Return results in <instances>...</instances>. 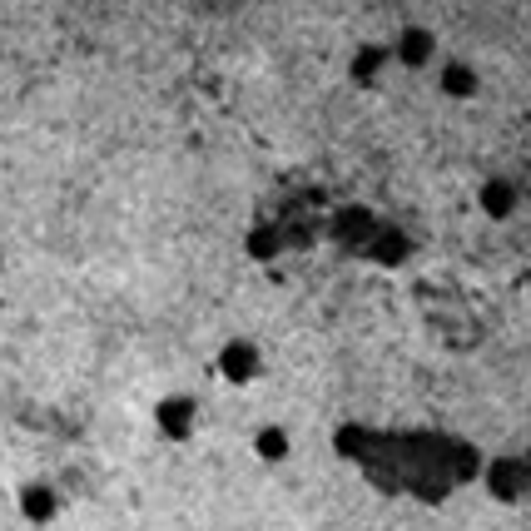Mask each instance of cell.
<instances>
[{"instance_id":"4","label":"cell","mask_w":531,"mask_h":531,"mask_svg":"<svg viewBox=\"0 0 531 531\" xmlns=\"http://www.w3.org/2000/svg\"><path fill=\"white\" fill-rule=\"evenodd\" d=\"M55 512H60V497H55L50 482H30V487H20V517H25L30 527H50Z\"/></svg>"},{"instance_id":"6","label":"cell","mask_w":531,"mask_h":531,"mask_svg":"<svg viewBox=\"0 0 531 531\" xmlns=\"http://www.w3.org/2000/svg\"><path fill=\"white\" fill-rule=\"evenodd\" d=\"M432 50H437V40H432V30H422V25H407L398 35V55H402V65H427L432 60Z\"/></svg>"},{"instance_id":"9","label":"cell","mask_w":531,"mask_h":531,"mask_svg":"<svg viewBox=\"0 0 531 531\" xmlns=\"http://www.w3.org/2000/svg\"><path fill=\"white\" fill-rule=\"evenodd\" d=\"M254 452H259L264 462H283V457L293 452V437H288L283 427H259V432H254Z\"/></svg>"},{"instance_id":"1","label":"cell","mask_w":531,"mask_h":531,"mask_svg":"<svg viewBox=\"0 0 531 531\" xmlns=\"http://www.w3.org/2000/svg\"><path fill=\"white\" fill-rule=\"evenodd\" d=\"M214 368H219V378H224V383H234V388H249V383L259 378L264 358H259V348H254L249 338H229V343L219 348Z\"/></svg>"},{"instance_id":"2","label":"cell","mask_w":531,"mask_h":531,"mask_svg":"<svg viewBox=\"0 0 531 531\" xmlns=\"http://www.w3.org/2000/svg\"><path fill=\"white\" fill-rule=\"evenodd\" d=\"M487 492L497 502H522V492H527V462L522 457H497L487 467Z\"/></svg>"},{"instance_id":"5","label":"cell","mask_w":531,"mask_h":531,"mask_svg":"<svg viewBox=\"0 0 531 531\" xmlns=\"http://www.w3.org/2000/svg\"><path fill=\"white\" fill-rule=\"evenodd\" d=\"M477 204H482V214L507 219V214H517V189H512L507 179H487V184L477 189Z\"/></svg>"},{"instance_id":"3","label":"cell","mask_w":531,"mask_h":531,"mask_svg":"<svg viewBox=\"0 0 531 531\" xmlns=\"http://www.w3.org/2000/svg\"><path fill=\"white\" fill-rule=\"evenodd\" d=\"M194 417H199L194 398H159L154 402V422H159V432L174 437V442H189V437H194Z\"/></svg>"},{"instance_id":"7","label":"cell","mask_w":531,"mask_h":531,"mask_svg":"<svg viewBox=\"0 0 531 531\" xmlns=\"http://www.w3.org/2000/svg\"><path fill=\"white\" fill-rule=\"evenodd\" d=\"M437 85H442V95H452V100H467V95H477V70H472V65H462V60H447Z\"/></svg>"},{"instance_id":"8","label":"cell","mask_w":531,"mask_h":531,"mask_svg":"<svg viewBox=\"0 0 531 531\" xmlns=\"http://www.w3.org/2000/svg\"><path fill=\"white\" fill-rule=\"evenodd\" d=\"M378 70H383V50H378V45H358V50H353V65H348V80L368 90V85L378 80Z\"/></svg>"}]
</instances>
